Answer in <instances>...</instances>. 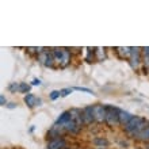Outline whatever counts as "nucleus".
Masks as SVG:
<instances>
[{"mask_svg": "<svg viewBox=\"0 0 149 149\" xmlns=\"http://www.w3.org/2000/svg\"><path fill=\"white\" fill-rule=\"evenodd\" d=\"M146 125H148V122H146L145 118L138 117V115H134V117L130 119V122L125 126V127H123V129H125V132L129 134L130 137L136 138L138 134L141 133L142 130L145 129Z\"/></svg>", "mask_w": 149, "mask_h": 149, "instance_id": "obj_1", "label": "nucleus"}, {"mask_svg": "<svg viewBox=\"0 0 149 149\" xmlns=\"http://www.w3.org/2000/svg\"><path fill=\"white\" fill-rule=\"evenodd\" d=\"M52 53H53V57H54L56 63L60 65V68H67L69 64H71V52L64 49V47H54L52 49Z\"/></svg>", "mask_w": 149, "mask_h": 149, "instance_id": "obj_2", "label": "nucleus"}, {"mask_svg": "<svg viewBox=\"0 0 149 149\" xmlns=\"http://www.w3.org/2000/svg\"><path fill=\"white\" fill-rule=\"evenodd\" d=\"M119 109L114 106H106V123L110 127L119 125Z\"/></svg>", "mask_w": 149, "mask_h": 149, "instance_id": "obj_3", "label": "nucleus"}, {"mask_svg": "<svg viewBox=\"0 0 149 149\" xmlns=\"http://www.w3.org/2000/svg\"><path fill=\"white\" fill-rule=\"evenodd\" d=\"M130 67L133 69H138L142 63V49L141 47H132V54L129 58Z\"/></svg>", "mask_w": 149, "mask_h": 149, "instance_id": "obj_4", "label": "nucleus"}, {"mask_svg": "<svg viewBox=\"0 0 149 149\" xmlns=\"http://www.w3.org/2000/svg\"><path fill=\"white\" fill-rule=\"evenodd\" d=\"M38 61L47 68H54V64H56V60H54V57H53L52 50L49 52V50H46V49H45L42 53L38 54Z\"/></svg>", "mask_w": 149, "mask_h": 149, "instance_id": "obj_5", "label": "nucleus"}, {"mask_svg": "<svg viewBox=\"0 0 149 149\" xmlns=\"http://www.w3.org/2000/svg\"><path fill=\"white\" fill-rule=\"evenodd\" d=\"M94 115H95V121L98 123H103L106 122V106L103 104H94Z\"/></svg>", "mask_w": 149, "mask_h": 149, "instance_id": "obj_6", "label": "nucleus"}, {"mask_svg": "<svg viewBox=\"0 0 149 149\" xmlns=\"http://www.w3.org/2000/svg\"><path fill=\"white\" fill-rule=\"evenodd\" d=\"M67 140L64 137H57L52 138L47 142V149H65L67 148Z\"/></svg>", "mask_w": 149, "mask_h": 149, "instance_id": "obj_7", "label": "nucleus"}, {"mask_svg": "<svg viewBox=\"0 0 149 149\" xmlns=\"http://www.w3.org/2000/svg\"><path fill=\"white\" fill-rule=\"evenodd\" d=\"M83 114V121L84 125H91L95 121V115H94V106H86L81 110Z\"/></svg>", "mask_w": 149, "mask_h": 149, "instance_id": "obj_8", "label": "nucleus"}, {"mask_svg": "<svg viewBox=\"0 0 149 149\" xmlns=\"http://www.w3.org/2000/svg\"><path fill=\"white\" fill-rule=\"evenodd\" d=\"M71 115H72V121L76 122L80 127L84 126V121H83V114H81V110L79 109H71Z\"/></svg>", "mask_w": 149, "mask_h": 149, "instance_id": "obj_9", "label": "nucleus"}, {"mask_svg": "<svg viewBox=\"0 0 149 149\" xmlns=\"http://www.w3.org/2000/svg\"><path fill=\"white\" fill-rule=\"evenodd\" d=\"M115 53L118 54V57L122 60H129L130 58V54H132V47H122V46H118L115 47Z\"/></svg>", "mask_w": 149, "mask_h": 149, "instance_id": "obj_10", "label": "nucleus"}, {"mask_svg": "<svg viewBox=\"0 0 149 149\" xmlns=\"http://www.w3.org/2000/svg\"><path fill=\"white\" fill-rule=\"evenodd\" d=\"M72 119V115H71V111H64V113H61V115H60L58 118H57V121H56L54 125L56 126H63L64 123H67V122H69Z\"/></svg>", "mask_w": 149, "mask_h": 149, "instance_id": "obj_11", "label": "nucleus"}, {"mask_svg": "<svg viewBox=\"0 0 149 149\" xmlns=\"http://www.w3.org/2000/svg\"><path fill=\"white\" fill-rule=\"evenodd\" d=\"M133 117H134V115H132L129 111L121 110V111H119V125H122L123 127H125V126L129 123L130 119H132Z\"/></svg>", "mask_w": 149, "mask_h": 149, "instance_id": "obj_12", "label": "nucleus"}, {"mask_svg": "<svg viewBox=\"0 0 149 149\" xmlns=\"http://www.w3.org/2000/svg\"><path fill=\"white\" fill-rule=\"evenodd\" d=\"M142 61L145 65V73H149V46L142 47Z\"/></svg>", "mask_w": 149, "mask_h": 149, "instance_id": "obj_13", "label": "nucleus"}, {"mask_svg": "<svg viewBox=\"0 0 149 149\" xmlns=\"http://www.w3.org/2000/svg\"><path fill=\"white\" fill-rule=\"evenodd\" d=\"M23 100H24V103H26L29 107H34V106H37V100H38V99L36 98V95L27 94V95H24Z\"/></svg>", "mask_w": 149, "mask_h": 149, "instance_id": "obj_14", "label": "nucleus"}, {"mask_svg": "<svg viewBox=\"0 0 149 149\" xmlns=\"http://www.w3.org/2000/svg\"><path fill=\"white\" fill-rule=\"evenodd\" d=\"M137 140H140V141H144V142H149V122H148V125L145 126V129L142 130L141 133L138 134Z\"/></svg>", "mask_w": 149, "mask_h": 149, "instance_id": "obj_15", "label": "nucleus"}, {"mask_svg": "<svg viewBox=\"0 0 149 149\" xmlns=\"http://www.w3.org/2000/svg\"><path fill=\"white\" fill-rule=\"evenodd\" d=\"M92 144L96 145L98 148H106L109 145V141H107V138H103V137H96L92 140Z\"/></svg>", "mask_w": 149, "mask_h": 149, "instance_id": "obj_16", "label": "nucleus"}, {"mask_svg": "<svg viewBox=\"0 0 149 149\" xmlns=\"http://www.w3.org/2000/svg\"><path fill=\"white\" fill-rule=\"evenodd\" d=\"M106 49H102V47H96L95 49V54H96V57H98L99 61H103V58L106 57Z\"/></svg>", "mask_w": 149, "mask_h": 149, "instance_id": "obj_17", "label": "nucleus"}, {"mask_svg": "<svg viewBox=\"0 0 149 149\" xmlns=\"http://www.w3.org/2000/svg\"><path fill=\"white\" fill-rule=\"evenodd\" d=\"M30 91V86H29L27 83H19V92H23V94H30L29 92Z\"/></svg>", "mask_w": 149, "mask_h": 149, "instance_id": "obj_18", "label": "nucleus"}, {"mask_svg": "<svg viewBox=\"0 0 149 149\" xmlns=\"http://www.w3.org/2000/svg\"><path fill=\"white\" fill-rule=\"evenodd\" d=\"M72 91H73V88H63V90H60V94H61V96H68L69 94H72Z\"/></svg>", "mask_w": 149, "mask_h": 149, "instance_id": "obj_19", "label": "nucleus"}, {"mask_svg": "<svg viewBox=\"0 0 149 149\" xmlns=\"http://www.w3.org/2000/svg\"><path fill=\"white\" fill-rule=\"evenodd\" d=\"M8 90L11 91V92H16V91H19V84H16V83H11V84L8 86Z\"/></svg>", "mask_w": 149, "mask_h": 149, "instance_id": "obj_20", "label": "nucleus"}, {"mask_svg": "<svg viewBox=\"0 0 149 149\" xmlns=\"http://www.w3.org/2000/svg\"><path fill=\"white\" fill-rule=\"evenodd\" d=\"M49 96H50L52 100H56V99H58L61 96V94H60V91H52Z\"/></svg>", "mask_w": 149, "mask_h": 149, "instance_id": "obj_21", "label": "nucleus"}, {"mask_svg": "<svg viewBox=\"0 0 149 149\" xmlns=\"http://www.w3.org/2000/svg\"><path fill=\"white\" fill-rule=\"evenodd\" d=\"M73 90L76 91H81V92H87V94H94L92 91L90 90V88H86V87H74Z\"/></svg>", "mask_w": 149, "mask_h": 149, "instance_id": "obj_22", "label": "nucleus"}, {"mask_svg": "<svg viewBox=\"0 0 149 149\" xmlns=\"http://www.w3.org/2000/svg\"><path fill=\"white\" fill-rule=\"evenodd\" d=\"M6 103H7V100H6V96H4V95H1V96H0V104H1V106H7Z\"/></svg>", "mask_w": 149, "mask_h": 149, "instance_id": "obj_23", "label": "nucleus"}, {"mask_svg": "<svg viewBox=\"0 0 149 149\" xmlns=\"http://www.w3.org/2000/svg\"><path fill=\"white\" fill-rule=\"evenodd\" d=\"M31 84H33V86H41L42 83H41V80H39V79H34V80L31 81Z\"/></svg>", "mask_w": 149, "mask_h": 149, "instance_id": "obj_24", "label": "nucleus"}, {"mask_svg": "<svg viewBox=\"0 0 149 149\" xmlns=\"http://www.w3.org/2000/svg\"><path fill=\"white\" fill-rule=\"evenodd\" d=\"M7 107L8 109H14V107H15V103H10V104H7Z\"/></svg>", "mask_w": 149, "mask_h": 149, "instance_id": "obj_25", "label": "nucleus"}, {"mask_svg": "<svg viewBox=\"0 0 149 149\" xmlns=\"http://www.w3.org/2000/svg\"><path fill=\"white\" fill-rule=\"evenodd\" d=\"M146 148H148V149H149V142H146Z\"/></svg>", "mask_w": 149, "mask_h": 149, "instance_id": "obj_26", "label": "nucleus"}, {"mask_svg": "<svg viewBox=\"0 0 149 149\" xmlns=\"http://www.w3.org/2000/svg\"><path fill=\"white\" fill-rule=\"evenodd\" d=\"M98 149H106V148H98Z\"/></svg>", "mask_w": 149, "mask_h": 149, "instance_id": "obj_27", "label": "nucleus"}, {"mask_svg": "<svg viewBox=\"0 0 149 149\" xmlns=\"http://www.w3.org/2000/svg\"><path fill=\"white\" fill-rule=\"evenodd\" d=\"M138 149H140V148H138Z\"/></svg>", "mask_w": 149, "mask_h": 149, "instance_id": "obj_28", "label": "nucleus"}]
</instances>
